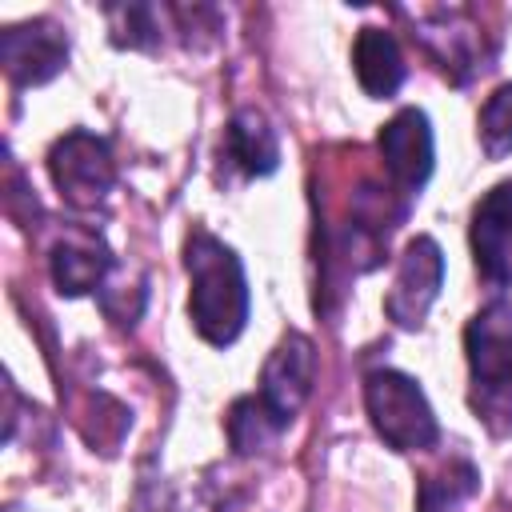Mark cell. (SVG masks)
I'll return each mask as SVG.
<instances>
[{
	"label": "cell",
	"instance_id": "obj_7",
	"mask_svg": "<svg viewBox=\"0 0 512 512\" xmlns=\"http://www.w3.org/2000/svg\"><path fill=\"white\" fill-rule=\"evenodd\" d=\"M0 60H4V72L12 76V84H20V88L44 84L64 68L68 36L52 20L16 24L0 36Z\"/></svg>",
	"mask_w": 512,
	"mask_h": 512
},
{
	"label": "cell",
	"instance_id": "obj_10",
	"mask_svg": "<svg viewBox=\"0 0 512 512\" xmlns=\"http://www.w3.org/2000/svg\"><path fill=\"white\" fill-rule=\"evenodd\" d=\"M108 268H112V252L92 232H72L52 248V280L64 296L92 292Z\"/></svg>",
	"mask_w": 512,
	"mask_h": 512
},
{
	"label": "cell",
	"instance_id": "obj_2",
	"mask_svg": "<svg viewBox=\"0 0 512 512\" xmlns=\"http://www.w3.org/2000/svg\"><path fill=\"white\" fill-rule=\"evenodd\" d=\"M468 372H472V412L488 432H512V304L492 300L464 328Z\"/></svg>",
	"mask_w": 512,
	"mask_h": 512
},
{
	"label": "cell",
	"instance_id": "obj_5",
	"mask_svg": "<svg viewBox=\"0 0 512 512\" xmlns=\"http://www.w3.org/2000/svg\"><path fill=\"white\" fill-rule=\"evenodd\" d=\"M312 376H316V356H312V340L300 336V332H288L276 352L268 356L264 364V376H260V408L276 420V428L284 432L288 420L300 412V404L308 400L312 392Z\"/></svg>",
	"mask_w": 512,
	"mask_h": 512
},
{
	"label": "cell",
	"instance_id": "obj_1",
	"mask_svg": "<svg viewBox=\"0 0 512 512\" xmlns=\"http://www.w3.org/2000/svg\"><path fill=\"white\" fill-rule=\"evenodd\" d=\"M184 268L192 276L188 316L196 332L216 348L232 344L248 320V280L240 256L212 232H192L184 244Z\"/></svg>",
	"mask_w": 512,
	"mask_h": 512
},
{
	"label": "cell",
	"instance_id": "obj_8",
	"mask_svg": "<svg viewBox=\"0 0 512 512\" xmlns=\"http://www.w3.org/2000/svg\"><path fill=\"white\" fill-rule=\"evenodd\" d=\"M472 256L488 284H512V180L496 184L472 212Z\"/></svg>",
	"mask_w": 512,
	"mask_h": 512
},
{
	"label": "cell",
	"instance_id": "obj_13",
	"mask_svg": "<svg viewBox=\"0 0 512 512\" xmlns=\"http://www.w3.org/2000/svg\"><path fill=\"white\" fill-rule=\"evenodd\" d=\"M472 492H476V468L468 460H456V464L440 468L436 476H424L416 512H452Z\"/></svg>",
	"mask_w": 512,
	"mask_h": 512
},
{
	"label": "cell",
	"instance_id": "obj_12",
	"mask_svg": "<svg viewBox=\"0 0 512 512\" xmlns=\"http://www.w3.org/2000/svg\"><path fill=\"white\" fill-rule=\"evenodd\" d=\"M224 152L248 172V176H268L280 160V144H276V132L268 128V120L252 108L236 112L228 132H224Z\"/></svg>",
	"mask_w": 512,
	"mask_h": 512
},
{
	"label": "cell",
	"instance_id": "obj_9",
	"mask_svg": "<svg viewBox=\"0 0 512 512\" xmlns=\"http://www.w3.org/2000/svg\"><path fill=\"white\" fill-rule=\"evenodd\" d=\"M376 148H380V156H384L388 176H392L404 192H416V188L432 176V128H428V116H424L420 108L396 112V116L380 128Z\"/></svg>",
	"mask_w": 512,
	"mask_h": 512
},
{
	"label": "cell",
	"instance_id": "obj_15",
	"mask_svg": "<svg viewBox=\"0 0 512 512\" xmlns=\"http://www.w3.org/2000/svg\"><path fill=\"white\" fill-rule=\"evenodd\" d=\"M480 144L492 160L512 152V84H500L480 108Z\"/></svg>",
	"mask_w": 512,
	"mask_h": 512
},
{
	"label": "cell",
	"instance_id": "obj_4",
	"mask_svg": "<svg viewBox=\"0 0 512 512\" xmlns=\"http://www.w3.org/2000/svg\"><path fill=\"white\" fill-rule=\"evenodd\" d=\"M48 172L72 208H96L116 184V160L92 132H68L48 152Z\"/></svg>",
	"mask_w": 512,
	"mask_h": 512
},
{
	"label": "cell",
	"instance_id": "obj_3",
	"mask_svg": "<svg viewBox=\"0 0 512 512\" xmlns=\"http://www.w3.org/2000/svg\"><path fill=\"white\" fill-rule=\"evenodd\" d=\"M364 408H368L372 428L380 432V440L388 448H396V452L432 448L436 436H440V424H436L424 392L404 372H392V368L368 372V380H364Z\"/></svg>",
	"mask_w": 512,
	"mask_h": 512
},
{
	"label": "cell",
	"instance_id": "obj_14",
	"mask_svg": "<svg viewBox=\"0 0 512 512\" xmlns=\"http://www.w3.org/2000/svg\"><path fill=\"white\" fill-rule=\"evenodd\" d=\"M276 432H280V428H276V420L260 408V400H256V396H244V400H236V404H232V412H228V436H232V448H236L240 456L260 452Z\"/></svg>",
	"mask_w": 512,
	"mask_h": 512
},
{
	"label": "cell",
	"instance_id": "obj_11",
	"mask_svg": "<svg viewBox=\"0 0 512 512\" xmlns=\"http://www.w3.org/2000/svg\"><path fill=\"white\" fill-rule=\"evenodd\" d=\"M352 64H356V80L368 96L384 100L404 84V56L400 44L384 32V28H360L356 48H352Z\"/></svg>",
	"mask_w": 512,
	"mask_h": 512
},
{
	"label": "cell",
	"instance_id": "obj_6",
	"mask_svg": "<svg viewBox=\"0 0 512 512\" xmlns=\"http://www.w3.org/2000/svg\"><path fill=\"white\" fill-rule=\"evenodd\" d=\"M440 280H444V256H440V244L432 236H416L404 256H400V268H396V280H392V292L384 300V312L400 324V328H416L432 300L440 296Z\"/></svg>",
	"mask_w": 512,
	"mask_h": 512
}]
</instances>
